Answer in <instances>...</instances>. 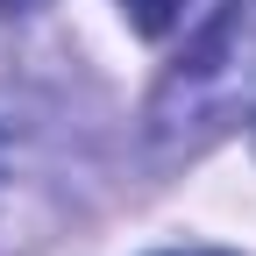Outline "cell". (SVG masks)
Here are the masks:
<instances>
[{"label":"cell","mask_w":256,"mask_h":256,"mask_svg":"<svg viewBox=\"0 0 256 256\" xmlns=\"http://www.w3.org/2000/svg\"><path fill=\"white\" fill-rule=\"evenodd\" d=\"M0 156H8V136H0Z\"/></svg>","instance_id":"obj_5"},{"label":"cell","mask_w":256,"mask_h":256,"mask_svg":"<svg viewBox=\"0 0 256 256\" xmlns=\"http://www.w3.org/2000/svg\"><path fill=\"white\" fill-rule=\"evenodd\" d=\"M121 8H128V22H136L142 36H164V28L185 14V0H121Z\"/></svg>","instance_id":"obj_2"},{"label":"cell","mask_w":256,"mask_h":256,"mask_svg":"<svg viewBox=\"0 0 256 256\" xmlns=\"http://www.w3.org/2000/svg\"><path fill=\"white\" fill-rule=\"evenodd\" d=\"M164 256H235V249H164Z\"/></svg>","instance_id":"obj_4"},{"label":"cell","mask_w":256,"mask_h":256,"mask_svg":"<svg viewBox=\"0 0 256 256\" xmlns=\"http://www.w3.org/2000/svg\"><path fill=\"white\" fill-rule=\"evenodd\" d=\"M256 114V0H228L150 100V136L164 150H206Z\"/></svg>","instance_id":"obj_1"},{"label":"cell","mask_w":256,"mask_h":256,"mask_svg":"<svg viewBox=\"0 0 256 256\" xmlns=\"http://www.w3.org/2000/svg\"><path fill=\"white\" fill-rule=\"evenodd\" d=\"M36 8H50V0H0V14H36Z\"/></svg>","instance_id":"obj_3"}]
</instances>
